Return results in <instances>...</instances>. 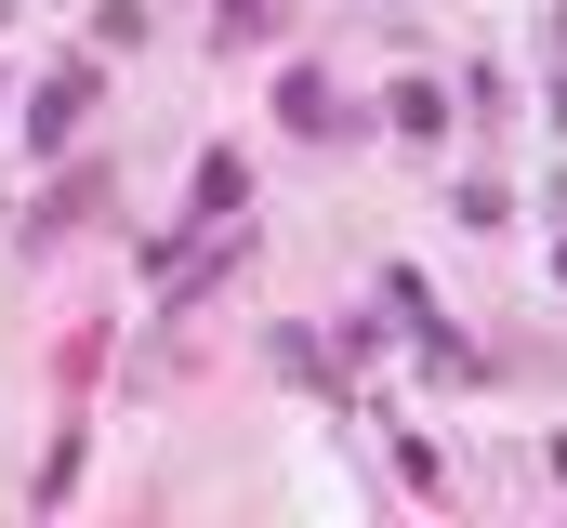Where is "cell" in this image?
<instances>
[{
	"mask_svg": "<svg viewBox=\"0 0 567 528\" xmlns=\"http://www.w3.org/2000/svg\"><path fill=\"white\" fill-rule=\"evenodd\" d=\"M80 106H93V67H53V80L27 93V145H66V132H80Z\"/></svg>",
	"mask_w": 567,
	"mask_h": 528,
	"instance_id": "obj_1",
	"label": "cell"
},
{
	"mask_svg": "<svg viewBox=\"0 0 567 528\" xmlns=\"http://www.w3.org/2000/svg\"><path fill=\"white\" fill-rule=\"evenodd\" d=\"M198 225H251V212H238V159H225V145L198 159Z\"/></svg>",
	"mask_w": 567,
	"mask_h": 528,
	"instance_id": "obj_2",
	"label": "cell"
},
{
	"mask_svg": "<svg viewBox=\"0 0 567 528\" xmlns=\"http://www.w3.org/2000/svg\"><path fill=\"white\" fill-rule=\"evenodd\" d=\"M93 199H106V172H66V185H53V199H40V225H27V238H66V225H80V212H93Z\"/></svg>",
	"mask_w": 567,
	"mask_h": 528,
	"instance_id": "obj_3",
	"label": "cell"
},
{
	"mask_svg": "<svg viewBox=\"0 0 567 528\" xmlns=\"http://www.w3.org/2000/svg\"><path fill=\"white\" fill-rule=\"evenodd\" d=\"M383 106H396V132H449V93H435V80H396Z\"/></svg>",
	"mask_w": 567,
	"mask_h": 528,
	"instance_id": "obj_4",
	"label": "cell"
},
{
	"mask_svg": "<svg viewBox=\"0 0 567 528\" xmlns=\"http://www.w3.org/2000/svg\"><path fill=\"white\" fill-rule=\"evenodd\" d=\"M278 120H290V132H330L343 106H330V80H290V93H278Z\"/></svg>",
	"mask_w": 567,
	"mask_h": 528,
	"instance_id": "obj_5",
	"label": "cell"
},
{
	"mask_svg": "<svg viewBox=\"0 0 567 528\" xmlns=\"http://www.w3.org/2000/svg\"><path fill=\"white\" fill-rule=\"evenodd\" d=\"M212 27H225V40H265V27H278V0H212Z\"/></svg>",
	"mask_w": 567,
	"mask_h": 528,
	"instance_id": "obj_6",
	"label": "cell"
},
{
	"mask_svg": "<svg viewBox=\"0 0 567 528\" xmlns=\"http://www.w3.org/2000/svg\"><path fill=\"white\" fill-rule=\"evenodd\" d=\"M555 277H567V252H555Z\"/></svg>",
	"mask_w": 567,
	"mask_h": 528,
	"instance_id": "obj_7",
	"label": "cell"
}]
</instances>
